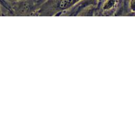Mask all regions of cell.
<instances>
[{"instance_id":"1","label":"cell","mask_w":135,"mask_h":135,"mask_svg":"<svg viewBox=\"0 0 135 135\" xmlns=\"http://www.w3.org/2000/svg\"><path fill=\"white\" fill-rule=\"evenodd\" d=\"M11 13L24 15L36 12L40 5V0H20L10 4Z\"/></svg>"},{"instance_id":"2","label":"cell","mask_w":135,"mask_h":135,"mask_svg":"<svg viewBox=\"0 0 135 135\" xmlns=\"http://www.w3.org/2000/svg\"><path fill=\"white\" fill-rule=\"evenodd\" d=\"M0 5L7 9L8 12L11 13V7L9 3L5 0H0Z\"/></svg>"},{"instance_id":"3","label":"cell","mask_w":135,"mask_h":135,"mask_svg":"<svg viewBox=\"0 0 135 135\" xmlns=\"http://www.w3.org/2000/svg\"><path fill=\"white\" fill-rule=\"evenodd\" d=\"M6 1H7L8 3L9 4H11V3H14L15 2H17L18 1H20V0H5Z\"/></svg>"}]
</instances>
